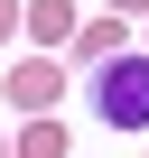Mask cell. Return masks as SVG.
<instances>
[{
    "instance_id": "6da1fadb",
    "label": "cell",
    "mask_w": 149,
    "mask_h": 158,
    "mask_svg": "<svg viewBox=\"0 0 149 158\" xmlns=\"http://www.w3.org/2000/svg\"><path fill=\"white\" fill-rule=\"evenodd\" d=\"M84 102H93V121H112V130H149V47H103V56H84Z\"/></svg>"
},
{
    "instance_id": "7a4b0ae2",
    "label": "cell",
    "mask_w": 149,
    "mask_h": 158,
    "mask_svg": "<svg viewBox=\"0 0 149 158\" xmlns=\"http://www.w3.org/2000/svg\"><path fill=\"white\" fill-rule=\"evenodd\" d=\"M0 93H10V112H56V93H65V74H56L47 56H19Z\"/></svg>"
},
{
    "instance_id": "3957f363",
    "label": "cell",
    "mask_w": 149,
    "mask_h": 158,
    "mask_svg": "<svg viewBox=\"0 0 149 158\" xmlns=\"http://www.w3.org/2000/svg\"><path fill=\"white\" fill-rule=\"evenodd\" d=\"M19 28H28L37 47H65V37H74V0H28V10H19Z\"/></svg>"
},
{
    "instance_id": "277c9868",
    "label": "cell",
    "mask_w": 149,
    "mask_h": 158,
    "mask_svg": "<svg viewBox=\"0 0 149 158\" xmlns=\"http://www.w3.org/2000/svg\"><path fill=\"white\" fill-rule=\"evenodd\" d=\"M10 158H65V121L56 112H28V130L10 139Z\"/></svg>"
},
{
    "instance_id": "5b68a950",
    "label": "cell",
    "mask_w": 149,
    "mask_h": 158,
    "mask_svg": "<svg viewBox=\"0 0 149 158\" xmlns=\"http://www.w3.org/2000/svg\"><path fill=\"white\" fill-rule=\"evenodd\" d=\"M10 28H19V0H0V37H10Z\"/></svg>"
},
{
    "instance_id": "8992f818",
    "label": "cell",
    "mask_w": 149,
    "mask_h": 158,
    "mask_svg": "<svg viewBox=\"0 0 149 158\" xmlns=\"http://www.w3.org/2000/svg\"><path fill=\"white\" fill-rule=\"evenodd\" d=\"M112 10H121V19H149V0H112Z\"/></svg>"
},
{
    "instance_id": "52a82bcc",
    "label": "cell",
    "mask_w": 149,
    "mask_h": 158,
    "mask_svg": "<svg viewBox=\"0 0 149 158\" xmlns=\"http://www.w3.org/2000/svg\"><path fill=\"white\" fill-rule=\"evenodd\" d=\"M0 158H10V139H0Z\"/></svg>"
}]
</instances>
